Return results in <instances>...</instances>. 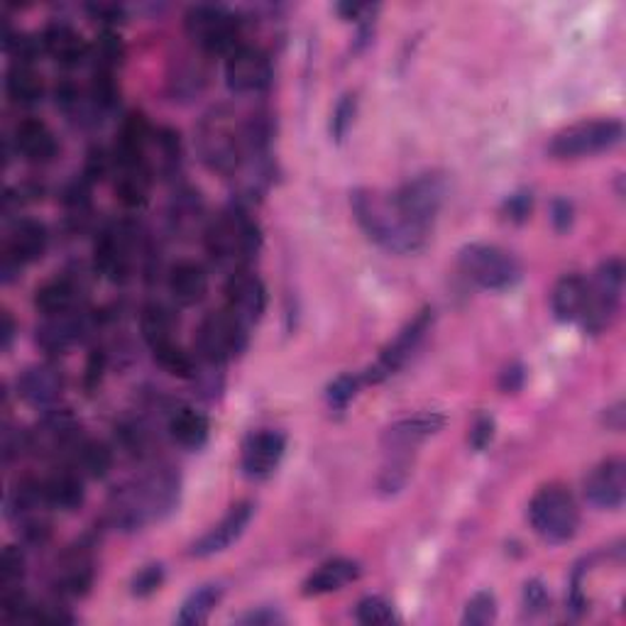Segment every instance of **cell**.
<instances>
[{
  "mask_svg": "<svg viewBox=\"0 0 626 626\" xmlns=\"http://www.w3.org/2000/svg\"><path fill=\"white\" fill-rule=\"evenodd\" d=\"M179 494H182L179 475L169 468L155 470L113 492L109 504L111 524L121 532H137L172 514L179 504Z\"/></svg>",
  "mask_w": 626,
  "mask_h": 626,
  "instance_id": "cell-1",
  "label": "cell"
},
{
  "mask_svg": "<svg viewBox=\"0 0 626 626\" xmlns=\"http://www.w3.org/2000/svg\"><path fill=\"white\" fill-rule=\"evenodd\" d=\"M350 206H353L357 226L379 248L409 254L426 246V236L409 226L405 216L399 214L391 194H379L375 189H355L350 194Z\"/></svg>",
  "mask_w": 626,
  "mask_h": 626,
  "instance_id": "cell-2",
  "label": "cell"
},
{
  "mask_svg": "<svg viewBox=\"0 0 626 626\" xmlns=\"http://www.w3.org/2000/svg\"><path fill=\"white\" fill-rule=\"evenodd\" d=\"M196 147L210 172L236 177L240 167L252 157L248 121H238V115L230 109L218 105L201 118L196 127Z\"/></svg>",
  "mask_w": 626,
  "mask_h": 626,
  "instance_id": "cell-3",
  "label": "cell"
},
{
  "mask_svg": "<svg viewBox=\"0 0 626 626\" xmlns=\"http://www.w3.org/2000/svg\"><path fill=\"white\" fill-rule=\"evenodd\" d=\"M260 228L240 204L218 214L206 228V250L220 268L240 272L260 250Z\"/></svg>",
  "mask_w": 626,
  "mask_h": 626,
  "instance_id": "cell-4",
  "label": "cell"
},
{
  "mask_svg": "<svg viewBox=\"0 0 626 626\" xmlns=\"http://www.w3.org/2000/svg\"><path fill=\"white\" fill-rule=\"evenodd\" d=\"M528 519L534 532L550 546L568 544L580 528V509L576 497L566 487L548 485L540 487L528 504Z\"/></svg>",
  "mask_w": 626,
  "mask_h": 626,
  "instance_id": "cell-5",
  "label": "cell"
},
{
  "mask_svg": "<svg viewBox=\"0 0 626 626\" xmlns=\"http://www.w3.org/2000/svg\"><path fill=\"white\" fill-rule=\"evenodd\" d=\"M460 270L465 277L487 292H507L522 282V262L512 252L487 242H470L460 250Z\"/></svg>",
  "mask_w": 626,
  "mask_h": 626,
  "instance_id": "cell-6",
  "label": "cell"
},
{
  "mask_svg": "<svg viewBox=\"0 0 626 626\" xmlns=\"http://www.w3.org/2000/svg\"><path fill=\"white\" fill-rule=\"evenodd\" d=\"M624 140V125L617 118L582 121L566 127L548 145V155L556 159H580L610 152Z\"/></svg>",
  "mask_w": 626,
  "mask_h": 626,
  "instance_id": "cell-7",
  "label": "cell"
},
{
  "mask_svg": "<svg viewBox=\"0 0 626 626\" xmlns=\"http://www.w3.org/2000/svg\"><path fill=\"white\" fill-rule=\"evenodd\" d=\"M391 198L409 226L429 238L445 201V179L441 174H419L391 191Z\"/></svg>",
  "mask_w": 626,
  "mask_h": 626,
  "instance_id": "cell-8",
  "label": "cell"
},
{
  "mask_svg": "<svg viewBox=\"0 0 626 626\" xmlns=\"http://www.w3.org/2000/svg\"><path fill=\"white\" fill-rule=\"evenodd\" d=\"M186 35L208 55H230L238 47L240 20L226 8L201 3L189 8Z\"/></svg>",
  "mask_w": 626,
  "mask_h": 626,
  "instance_id": "cell-9",
  "label": "cell"
},
{
  "mask_svg": "<svg viewBox=\"0 0 626 626\" xmlns=\"http://www.w3.org/2000/svg\"><path fill=\"white\" fill-rule=\"evenodd\" d=\"M624 292V262L612 258L600 264L595 277L588 280V306L580 323L588 333H602L619 311Z\"/></svg>",
  "mask_w": 626,
  "mask_h": 626,
  "instance_id": "cell-10",
  "label": "cell"
},
{
  "mask_svg": "<svg viewBox=\"0 0 626 626\" xmlns=\"http://www.w3.org/2000/svg\"><path fill=\"white\" fill-rule=\"evenodd\" d=\"M250 331L226 309L208 314L196 331V353L204 363L223 365L248 348Z\"/></svg>",
  "mask_w": 626,
  "mask_h": 626,
  "instance_id": "cell-11",
  "label": "cell"
},
{
  "mask_svg": "<svg viewBox=\"0 0 626 626\" xmlns=\"http://www.w3.org/2000/svg\"><path fill=\"white\" fill-rule=\"evenodd\" d=\"M431 323H433V311L423 309L417 318H413V321H409L405 328H401L395 341L382 350L377 363L363 375V382H367V385H377V382L399 373V369L409 363L413 350H417L423 338H426Z\"/></svg>",
  "mask_w": 626,
  "mask_h": 626,
  "instance_id": "cell-12",
  "label": "cell"
},
{
  "mask_svg": "<svg viewBox=\"0 0 626 626\" xmlns=\"http://www.w3.org/2000/svg\"><path fill=\"white\" fill-rule=\"evenodd\" d=\"M226 83L236 93H260L272 83V61L260 47L238 45L226 59Z\"/></svg>",
  "mask_w": 626,
  "mask_h": 626,
  "instance_id": "cell-13",
  "label": "cell"
},
{
  "mask_svg": "<svg viewBox=\"0 0 626 626\" xmlns=\"http://www.w3.org/2000/svg\"><path fill=\"white\" fill-rule=\"evenodd\" d=\"M135 232L127 226H115L101 232L93 248L95 270L105 274L111 282H125L133 272L135 260Z\"/></svg>",
  "mask_w": 626,
  "mask_h": 626,
  "instance_id": "cell-14",
  "label": "cell"
},
{
  "mask_svg": "<svg viewBox=\"0 0 626 626\" xmlns=\"http://www.w3.org/2000/svg\"><path fill=\"white\" fill-rule=\"evenodd\" d=\"M264 306H268V289L258 274L248 270L232 272L226 284V311L250 331L262 318Z\"/></svg>",
  "mask_w": 626,
  "mask_h": 626,
  "instance_id": "cell-15",
  "label": "cell"
},
{
  "mask_svg": "<svg viewBox=\"0 0 626 626\" xmlns=\"http://www.w3.org/2000/svg\"><path fill=\"white\" fill-rule=\"evenodd\" d=\"M286 453V439L280 431H254L242 443L240 463L242 470L254 480H264L274 470L280 468V463Z\"/></svg>",
  "mask_w": 626,
  "mask_h": 626,
  "instance_id": "cell-16",
  "label": "cell"
},
{
  "mask_svg": "<svg viewBox=\"0 0 626 626\" xmlns=\"http://www.w3.org/2000/svg\"><path fill=\"white\" fill-rule=\"evenodd\" d=\"M252 514H254L252 502H238L236 507H230V512L223 516L216 526H210L194 546H191V556L208 558L228 550L242 534H246V528L252 522Z\"/></svg>",
  "mask_w": 626,
  "mask_h": 626,
  "instance_id": "cell-17",
  "label": "cell"
},
{
  "mask_svg": "<svg viewBox=\"0 0 626 626\" xmlns=\"http://www.w3.org/2000/svg\"><path fill=\"white\" fill-rule=\"evenodd\" d=\"M626 497V465L622 458L600 463L585 480V500L604 512L622 509Z\"/></svg>",
  "mask_w": 626,
  "mask_h": 626,
  "instance_id": "cell-18",
  "label": "cell"
},
{
  "mask_svg": "<svg viewBox=\"0 0 626 626\" xmlns=\"http://www.w3.org/2000/svg\"><path fill=\"white\" fill-rule=\"evenodd\" d=\"M47 250V228L39 220L20 218L8 238L3 274L5 282L13 277V270H20L27 262L39 260Z\"/></svg>",
  "mask_w": 626,
  "mask_h": 626,
  "instance_id": "cell-19",
  "label": "cell"
},
{
  "mask_svg": "<svg viewBox=\"0 0 626 626\" xmlns=\"http://www.w3.org/2000/svg\"><path fill=\"white\" fill-rule=\"evenodd\" d=\"M443 423H445V417L436 411H426V413H417V417H409V419H399L385 431L382 445H385L387 453L409 455L423 439L439 433L443 429Z\"/></svg>",
  "mask_w": 626,
  "mask_h": 626,
  "instance_id": "cell-20",
  "label": "cell"
},
{
  "mask_svg": "<svg viewBox=\"0 0 626 626\" xmlns=\"http://www.w3.org/2000/svg\"><path fill=\"white\" fill-rule=\"evenodd\" d=\"M64 377L55 365H32L18 379V391L25 405L35 409L52 407L61 397Z\"/></svg>",
  "mask_w": 626,
  "mask_h": 626,
  "instance_id": "cell-21",
  "label": "cell"
},
{
  "mask_svg": "<svg viewBox=\"0 0 626 626\" xmlns=\"http://www.w3.org/2000/svg\"><path fill=\"white\" fill-rule=\"evenodd\" d=\"M87 331V318L81 314H61V316H45V321L37 328V345L49 355L64 353L73 343L81 341Z\"/></svg>",
  "mask_w": 626,
  "mask_h": 626,
  "instance_id": "cell-22",
  "label": "cell"
},
{
  "mask_svg": "<svg viewBox=\"0 0 626 626\" xmlns=\"http://www.w3.org/2000/svg\"><path fill=\"white\" fill-rule=\"evenodd\" d=\"M15 150L32 164H47L59 152L55 133L42 121H23L15 127Z\"/></svg>",
  "mask_w": 626,
  "mask_h": 626,
  "instance_id": "cell-23",
  "label": "cell"
},
{
  "mask_svg": "<svg viewBox=\"0 0 626 626\" xmlns=\"http://www.w3.org/2000/svg\"><path fill=\"white\" fill-rule=\"evenodd\" d=\"M39 45L45 47L47 55L59 61L61 67H79L89 55L87 39L81 37V32H77L67 23H52L42 32Z\"/></svg>",
  "mask_w": 626,
  "mask_h": 626,
  "instance_id": "cell-24",
  "label": "cell"
},
{
  "mask_svg": "<svg viewBox=\"0 0 626 626\" xmlns=\"http://www.w3.org/2000/svg\"><path fill=\"white\" fill-rule=\"evenodd\" d=\"M208 292V274L204 264L194 260H182L169 270V294L182 306H196L204 301Z\"/></svg>",
  "mask_w": 626,
  "mask_h": 626,
  "instance_id": "cell-25",
  "label": "cell"
},
{
  "mask_svg": "<svg viewBox=\"0 0 626 626\" xmlns=\"http://www.w3.org/2000/svg\"><path fill=\"white\" fill-rule=\"evenodd\" d=\"M588 306V280L582 274H566L560 277L550 294V309L560 323L580 321Z\"/></svg>",
  "mask_w": 626,
  "mask_h": 626,
  "instance_id": "cell-26",
  "label": "cell"
},
{
  "mask_svg": "<svg viewBox=\"0 0 626 626\" xmlns=\"http://www.w3.org/2000/svg\"><path fill=\"white\" fill-rule=\"evenodd\" d=\"M360 578V566L355 560L348 558H335L328 560V564L318 566L309 578L304 582V595L306 597H318L328 595V592L343 590L350 582H355Z\"/></svg>",
  "mask_w": 626,
  "mask_h": 626,
  "instance_id": "cell-27",
  "label": "cell"
},
{
  "mask_svg": "<svg viewBox=\"0 0 626 626\" xmlns=\"http://www.w3.org/2000/svg\"><path fill=\"white\" fill-rule=\"evenodd\" d=\"M42 492L49 509H61V512H73L83 504V480L79 473L71 468H59L42 480Z\"/></svg>",
  "mask_w": 626,
  "mask_h": 626,
  "instance_id": "cell-28",
  "label": "cell"
},
{
  "mask_svg": "<svg viewBox=\"0 0 626 626\" xmlns=\"http://www.w3.org/2000/svg\"><path fill=\"white\" fill-rule=\"evenodd\" d=\"M140 328L147 345L152 350L167 348L177 343V331H179V321L174 311L169 309L164 304H147L140 316Z\"/></svg>",
  "mask_w": 626,
  "mask_h": 626,
  "instance_id": "cell-29",
  "label": "cell"
},
{
  "mask_svg": "<svg viewBox=\"0 0 626 626\" xmlns=\"http://www.w3.org/2000/svg\"><path fill=\"white\" fill-rule=\"evenodd\" d=\"M208 433H210L208 419L191 407L177 409L172 413V419H169V436L186 451H198L201 445H206Z\"/></svg>",
  "mask_w": 626,
  "mask_h": 626,
  "instance_id": "cell-30",
  "label": "cell"
},
{
  "mask_svg": "<svg viewBox=\"0 0 626 626\" xmlns=\"http://www.w3.org/2000/svg\"><path fill=\"white\" fill-rule=\"evenodd\" d=\"M79 301V289L73 280L69 277H57L45 282L35 294V306L37 311L45 316H61L71 314L73 306Z\"/></svg>",
  "mask_w": 626,
  "mask_h": 626,
  "instance_id": "cell-31",
  "label": "cell"
},
{
  "mask_svg": "<svg viewBox=\"0 0 626 626\" xmlns=\"http://www.w3.org/2000/svg\"><path fill=\"white\" fill-rule=\"evenodd\" d=\"M169 223H172V230L184 238L194 236L204 226V201L196 191L184 189L174 194L172 204H169Z\"/></svg>",
  "mask_w": 626,
  "mask_h": 626,
  "instance_id": "cell-32",
  "label": "cell"
},
{
  "mask_svg": "<svg viewBox=\"0 0 626 626\" xmlns=\"http://www.w3.org/2000/svg\"><path fill=\"white\" fill-rule=\"evenodd\" d=\"M223 600V588L218 582H208V585H201L198 590L191 592V595L182 602V610L177 614L179 626H198L206 624L210 612L218 607V602Z\"/></svg>",
  "mask_w": 626,
  "mask_h": 626,
  "instance_id": "cell-33",
  "label": "cell"
},
{
  "mask_svg": "<svg viewBox=\"0 0 626 626\" xmlns=\"http://www.w3.org/2000/svg\"><path fill=\"white\" fill-rule=\"evenodd\" d=\"M8 95L18 105H35L42 101V93H45V83H42L39 73L30 67V64L15 61L8 71L5 79Z\"/></svg>",
  "mask_w": 626,
  "mask_h": 626,
  "instance_id": "cell-34",
  "label": "cell"
},
{
  "mask_svg": "<svg viewBox=\"0 0 626 626\" xmlns=\"http://www.w3.org/2000/svg\"><path fill=\"white\" fill-rule=\"evenodd\" d=\"M73 458H77L81 473L95 477V480H101V477L109 475L111 465H113L111 448L99 441H81L77 453H73Z\"/></svg>",
  "mask_w": 626,
  "mask_h": 626,
  "instance_id": "cell-35",
  "label": "cell"
},
{
  "mask_svg": "<svg viewBox=\"0 0 626 626\" xmlns=\"http://www.w3.org/2000/svg\"><path fill=\"white\" fill-rule=\"evenodd\" d=\"M497 619V600L492 592H477L465 604V614H463V624L465 626H485L492 624Z\"/></svg>",
  "mask_w": 626,
  "mask_h": 626,
  "instance_id": "cell-36",
  "label": "cell"
},
{
  "mask_svg": "<svg viewBox=\"0 0 626 626\" xmlns=\"http://www.w3.org/2000/svg\"><path fill=\"white\" fill-rule=\"evenodd\" d=\"M355 619L365 626H379V624H391L397 622L395 617V610H391V604L385 597H365L357 602L355 607Z\"/></svg>",
  "mask_w": 626,
  "mask_h": 626,
  "instance_id": "cell-37",
  "label": "cell"
},
{
  "mask_svg": "<svg viewBox=\"0 0 626 626\" xmlns=\"http://www.w3.org/2000/svg\"><path fill=\"white\" fill-rule=\"evenodd\" d=\"M360 385H363V377H355V375H341L335 377L331 385L326 389V399H328V407L335 409V411H343L348 409L350 401L355 399Z\"/></svg>",
  "mask_w": 626,
  "mask_h": 626,
  "instance_id": "cell-38",
  "label": "cell"
},
{
  "mask_svg": "<svg viewBox=\"0 0 626 626\" xmlns=\"http://www.w3.org/2000/svg\"><path fill=\"white\" fill-rule=\"evenodd\" d=\"M164 578H167V572H164L162 564L145 566V568H140L133 576L130 592H133L135 597H150V595H155L159 588L164 585Z\"/></svg>",
  "mask_w": 626,
  "mask_h": 626,
  "instance_id": "cell-39",
  "label": "cell"
},
{
  "mask_svg": "<svg viewBox=\"0 0 626 626\" xmlns=\"http://www.w3.org/2000/svg\"><path fill=\"white\" fill-rule=\"evenodd\" d=\"M25 576V558L15 546H8L0 558V585L5 592H13Z\"/></svg>",
  "mask_w": 626,
  "mask_h": 626,
  "instance_id": "cell-40",
  "label": "cell"
},
{
  "mask_svg": "<svg viewBox=\"0 0 626 626\" xmlns=\"http://www.w3.org/2000/svg\"><path fill=\"white\" fill-rule=\"evenodd\" d=\"M355 111H357V99L355 93H345L341 101H338L335 111H333V118H331V135L333 140L341 143L343 137L348 135L350 125L355 121Z\"/></svg>",
  "mask_w": 626,
  "mask_h": 626,
  "instance_id": "cell-41",
  "label": "cell"
},
{
  "mask_svg": "<svg viewBox=\"0 0 626 626\" xmlns=\"http://www.w3.org/2000/svg\"><path fill=\"white\" fill-rule=\"evenodd\" d=\"M532 208H534L532 191H516V194L507 196L504 206H502L504 216L512 223H524L528 216H532Z\"/></svg>",
  "mask_w": 626,
  "mask_h": 626,
  "instance_id": "cell-42",
  "label": "cell"
},
{
  "mask_svg": "<svg viewBox=\"0 0 626 626\" xmlns=\"http://www.w3.org/2000/svg\"><path fill=\"white\" fill-rule=\"evenodd\" d=\"M550 607V595L540 580H528L524 585V610L528 614H540Z\"/></svg>",
  "mask_w": 626,
  "mask_h": 626,
  "instance_id": "cell-43",
  "label": "cell"
},
{
  "mask_svg": "<svg viewBox=\"0 0 626 626\" xmlns=\"http://www.w3.org/2000/svg\"><path fill=\"white\" fill-rule=\"evenodd\" d=\"M494 439V419L490 413H480L470 426V445L475 451H485Z\"/></svg>",
  "mask_w": 626,
  "mask_h": 626,
  "instance_id": "cell-44",
  "label": "cell"
},
{
  "mask_svg": "<svg viewBox=\"0 0 626 626\" xmlns=\"http://www.w3.org/2000/svg\"><path fill=\"white\" fill-rule=\"evenodd\" d=\"M572 216H576V208H572L568 198H556L554 204H550V220H554V226L558 232L570 230Z\"/></svg>",
  "mask_w": 626,
  "mask_h": 626,
  "instance_id": "cell-45",
  "label": "cell"
},
{
  "mask_svg": "<svg viewBox=\"0 0 626 626\" xmlns=\"http://www.w3.org/2000/svg\"><path fill=\"white\" fill-rule=\"evenodd\" d=\"M238 622L248 626H274V624H284V617L274 607H260L248 612L246 617H240Z\"/></svg>",
  "mask_w": 626,
  "mask_h": 626,
  "instance_id": "cell-46",
  "label": "cell"
},
{
  "mask_svg": "<svg viewBox=\"0 0 626 626\" xmlns=\"http://www.w3.org/2000/svg\"><path fill=\"white\" fill-rule=\"evenodd\" d=\"M524 379H526V369L522 363H512L509 367H504V373L500 377V387L507 395H514L524 387Z\"/></svg>",
  "mask_w": 626,
  "mask_h": 626,
  "instance_id": "cell-47",
  "label": "cell"
},
{
  "mask_svg": "<svg viewBox=\"0 0 626 626\" xmlns=\"http://www.w3.org/2000/svg\"><path fill=\"white\" fill-rule=\"evenodd\" d=\"M13 335H15L13 316H10L8 311H3V350H8L10 343H13Z\"/></svg>",
  "mask_w": 626,
  "mask_h": 626,
  "instance_id": "cell-48",
  "label": "cell"
}]
</instances>
